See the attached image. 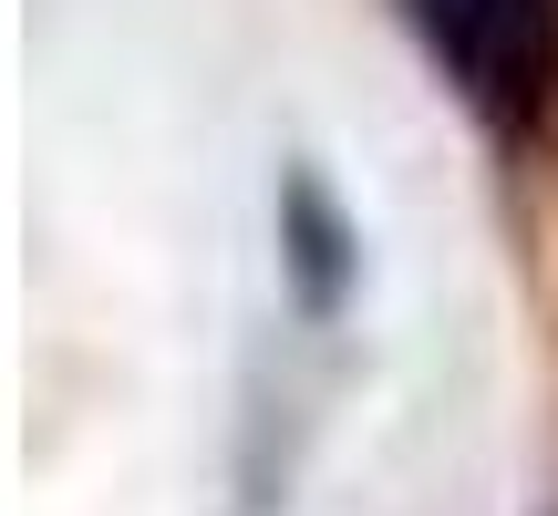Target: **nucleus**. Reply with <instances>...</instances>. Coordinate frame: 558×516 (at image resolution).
Listing matches in <instances>:
<instances>
[{
  "label": "nucleus",
  "instance_id": "nucleus-1",
  "mask_svg": "<svg viewBox=\"0 0 558 516\" xmlns=\"http://www.w3.org/2000/svg\"><path fill=\"white\" fill-rule=\"evenodd\" d=\"M424 52L486 124H527L558 83V0H403Z\"/></svg>",
  "mask_w": 558,
  "mask_h": 516
}]
</instances>
